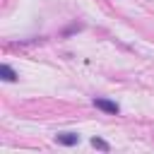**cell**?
<instances>
[{"label":"cell","mask_w":154,"mask_h":154,"mask_svg":"<svg viewBox=\"0 0 154 154\" xmlns=\"http://www.w3.org/2000/svg\"><path fill=\"white\" fill-rule=\"evenodd\" d=\"M99 111H103V113H108V116H118L120 113V106L116 103V101H111V99H103V96H94V101H91Z\"/></svg>","instance_id":"obj_1"},{"label":"cell","mask_w":154,"mask_h":154,"mask_svg":"<svg viewBox=\"0 0 154 154\" xmlns=\"http://www.w3.org/2000/svg\"><path fill=\"white\" fill-rule=\"evenodd\" d=\"M55 142L63 144V147H75V144H79V135L77 132H58Z\"/></svg>","instance_id":"obj_2"},{"label":"cell","mask_w":154,"mask_h":154,"mask_svg":"<svg viewBox=\"0 0 154 154\" xmlns=\"http://www.w3.org/2000/svg\"><path fill=\"white\" fill-rule=\"evenodd\" d=\"M0 77H2L5 82H17V79H19V75H17L7 63H2V65H0Z\"/></svg>","instance_id":"obj_3"},{"label":"cell","mask_w":154,"mask_h":154,"mask_svg":"<svg viewBox=\"0 0 154 154\" xmlns=\"http://www.w3.org/2000/svg\"><path fill=\"white\" fill-rule=\"evenodd\" d=\"M89 142H91V147L99 149V152H111V144H108L106 140H101V137H91Z\"/></svg>","instance_id":"obj_4"},{"label":"cell","mask_w":154,"mask_h":154,"mask_svg":"<svg viewBox=\"0 0 154 154\" xmlns=\"http://www.w3.org/2000/svg\"><path fill=\"white\" fill-rule=\"evenodd\" d=\"M82 29H84V24L72 22L70 26H65V29H63V34H60V36H63V38H67V36H72V34H77V31H82Z\"/></svg>","instance_id":"obj_5"}]
</instances>
